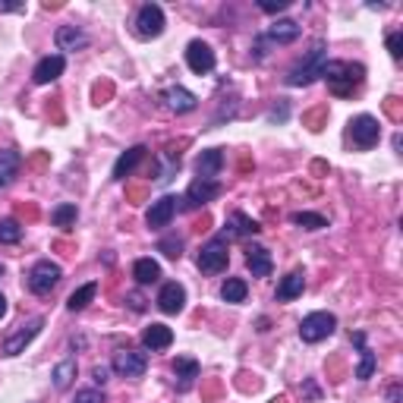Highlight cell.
I'll return each instance as SVG.
<instances>
[{
	"label": "cell",
	"mask_w": 403,
	"mask_h": 403,
	"mask_svg": "<svg viewBox=\"0 0 403 403\" xmlns=\"http://www.w3.org/2000/svg\"><path fill=\"white\" fill-rule=\"evenodd\" d=\"M302 287H306V280H302V274H299V271H290L284 280H280V287H278V299H280V302H290V299H297L299 293H302Z\"/></svg>",
	"instance_id": "obj_24"
},
{
	"label": "cell",
	"mask_w": 403,
	"mask_h": 403,
	"mask_svg": "<svg viewBox=\"0 0 403 403\" xmlns=\"http://www.w3.org/2000/svg\"><path fill=\"white\" fill-rule=\"evenodd\" d=\"M130 302H132V309H136V312H142V297H130Z\"/></svg>",
	"instance_id": "obj_40"
},
{
	"label": "cell",
	"mask_w": 403,
	"mask_h": 403,
	"mask_svg": "<svg viewBox=\"0 0 403 403\" xmlns=\"http://www.w3.org/2000/svg\"><path fill=\"white\" fill-rule=\"evenodd\" d=\"M73 403H104L98 388H85V391H76V400Z\"/></svg>",
	"instance_id": "obj_35"
},
{
	"label": "cell",
	"mask_w": 403,
	"mask_h": 403,
	"mask_svg": "<svg viewBox=\"0 0 403 403\" xmlns=\"http://www.w3.org/2000/svg\"><path fill=\"white\" fill-rule=\"evenodd\" d=\"M136 32L139 38H158L164 32V10L158 4H145L136 16Z\"/></svg>",
	"instance_id": "obj_8"
},
{
	"label": "cell",
	"mask_w": 403,
	"mask_h": 403,
	"mask_svg": "<svg viewBox=\"0 0 403 403\" xmlns=\"http://www.w3.org/2000/svg\"><path fill=\"white\" fill-rule=\"evenodd\" d=\"M92 375H95V381H98V385H104V381H107V375H111V368H107V366H95V372H92Z\"/></svg>",
	"instance_id": "obj_38"
},
{
	"label": "cell",
	"mask_w": 403,
	"mask_h": 403,
	"mask_svg": "<svg viewBox=\"0 0 403 403\" xmlns=\"http://www.w3.org/2000/svg\"><path fill=\"white\" fill-rule=\"evenodd\" d=\"M249 233H259V224L243 211H233L227 218V227H224V240H233V237H249Z\"/></svg>",
	"instance_id": "obj_16"
},
{
	"label": "cell",
	"mask_w": 403,
	"mask_h": 403,
	"mask_svg": "<svg viewBox=\"0 0 403 403\" xmlns=\"http://www.w3.org/2000/svg\"><path fill=\"white\" fill-rule=\"evenodd\" d=\"M293 224L306 227V230H321V227H328V218L325 214H315V211H297L293 214Z\"/></svg>",
	"instance_id": "obj_31"
},
{
	"label": "cell",
	"mask_w": 403,
	"mask_h": 403,
	"mask_svg": "<svg viewBox=\"0 0 403 403\" xmlns=\"http://www.w3.org/2000/svg\"><path fill=\"white\" fill-rule=\"evenodd\" d=\"M321 76L328 79V85H331L334 95H350L356 85L362 82L366 70H362L359 63H347V60H328L325 70H321Z\"/></svg>",
	"instance_id": "obj_1"
},
{
	"label": "cell",
	"mask_w": 403,
	"mask_h": 403,
	"mask_svg": "<svg viewBox=\"0 0 403 403\" xmlns=\"http://www.w3.org/2000/svg\"><path fill=\"white\" fill-rule=\"evenodd\" d=\"M224 167V151L221 149H208L202 151V158L196 161V170H199V180H214Z\"/></svg>",
	"instance_id": "obj_17"
},
{
	"label": "cell",
	"mask_w": 403,
	"mask_h": 403,
	"mask_svg": "<svg viewBox=\"0 0 403 403\" xmlns=\"http://www.w3.org/2000/svg\"><path fill=\"white\" fill-rule=\"evenodd\" d=\"M16 170H19V154L13 149H4L0 151V190L10 186V180L16 177Z\"/></svg>",
	"instance_id": "obj_26"
},
{
	"label": "cell",
	"mask_w": 403,
	"mask_h": 403,
	"mask_svg": "<svg viewBox=\"0 0 403 403\" xmlns=\"http://www.w3.org/2000/svg\"><path fill=\"white\" fill-rule=\"evenodd\" d=\"M246 268L252 271V278H268V274L274 271V261H271V255H268V249H261V246H249Z\"/></svg>",
	"instance_id": "obj_19"
},
{
	"label": "cell",
	"mask_w": 403,
	"mask_h": 403,
	"mask_svg": "<svg viewBox=\"0 0 403 403\" xmlns=\"http://www.w3.org/2000/svg\"><path fill=\"white\" fill-rule=\"evenodd\" d=\"M173 375L180 378V391H190L192 381L199 378V362L190 359V356H177L173 359Z\"/></svg>",
	"instance_id": "obj_22"
},
{
	"label": "cell",
	"mask_w": 403,
	"mask_h": 403,
	"mask_svg": "<svg viewBox=\"0 0 403 403\" xmlns=\"http://www.w3.org/2000/svg\"><path fill=\"white\" fill-rule=\"evenodd\" d=\"M60 278H63L60 265H54L51 259H44V261H38V265H32V271H29V290L38 293V297H44V293H51L54 287L60 284Z\"/></svg>",
	"instance_id": "obj_4"
},
{
	"label": "cell",
	"mask_w": 403,
	"mask_h": 403,
	"mask_svg": "<svg viewBox=\"0 0 403 403\" xmlns=\"http://www.w3.org/2000/svg\"><path fill=\"white\" fill-rule=\"evenodd\" d=\"M142 158H145V145H132L126 154H120L117 164H113V180H126L132 170H136V164Z\"/></svg>",
	"instance_id": "obj_21"
},
{
	"label": "cell",
	"mask_w": 403,
	"mask_h": 403,
	"mask_svg": "<svg viewBox=\"0 0 403 403\" xmlns=\"http://www.w3.org/2000/svg\"><path fill=\"white\" fill-rule=\"evenodd\" d=\"M0 274H4V265H0Z\"/></svg>",
	"instance_id": "obj_43"
},
{
	"label": "cell",
	"mask_w": 403,
	"mask_h": 403,
	"mask_svg": "<svg viewBox=\"0 0 403 403\" xmlns=\"http://www.w3.org/2000/svg\"><path fill=\"white\" fill-rule=\"evenodd\" d=\"M54 42H57L60 51H82V48H89V35H85L82 29H76V25H60L57 35H54Z\"/></svg>",
	"instance_id": "obj_15"
},
{
	"label": "cell",
	"mask_w": 403,
	"mask_h": 403,
	"mask_svg": "<svg viewBox=\"0 0 403 403\" xmlns=\"http://www.w3.org/2000/svg\"><path fill=\"white\" fill-rule=\"evenodd\" d=\"M375 372V353L372 350H362V359H359V368H356V378L359 381H368Z\"/></svg>",
	"instance_id": "obj_34"
},
{
	"label": "cell",
	"mask_w": 403,
	"mask_h": 403,
	"mask_svg": "<svg viewBox=\"0 0 403 403\" xmlns=\"http://www.w3.org/2000/svg\"><path fill=\"white\" fill-rule=\"evenodd\" d=\"M221 196V183L218 180H196V183L186 190V196L180 199L183 205L180 208H199V205H205V202H214Z\"/></svg>",
	"instance_id": "obj_11"
},
{
	"label": "cell",
	"mask_w": 403,
	"mask_h": 403,
	"mask_svg": "<svg viewBox=\"0 0 403 403\" xmlns=\"http://www.w3.org/2000/svg\"><path fill=\"white\" fill-rule=\"evenodd\" d=\"M142 344L145 350H167L173 344V331L167 325H151L142 331Z\"/></svg>",
	"instance_id": "obj_20"
},
{
	"label": "cell",
	"mask_w": 403,
	"mask_h": 403,
	"mask_svg": "<svg viewBox=\"0 0 403 403\" xmlns=\"http://www.w3.org/2000/svg\"><path fill=\"white\" fill-rule=\"evenodd\" d=\"M227 240L224 237H214L211 243H205L202 246V252H199V271H205V274H221L227 268Z\"/></svg>",
	"instance_id": "obj_5"
},
{
	"label": "cell",
	"mask_w": 403,
	"mask_h": 403,
	"mask_svg": "<svg viewBox=\"0 0 403 403\" xmlns=\"http://www.w3.org/2000/svg\"><path fill=\"white\" fill-rule=\"evenodd\" d=\"M111 368L117 375H123V378H142L145 368H149V359H145V353H139V350H120L113 356Z\"/></svg>",
	"instance_id": "obj_7"
},
{
	"label": "cell",
	"mask_w": 403,
	"mask_h": 403,
	"mask_svg": "<svg viewBox=\"0 0 403 403\" xmlns=\"http://www.w3.org/2000/svg\"><path fill=\"white\" fill-rule=\"evenodd\" d=\"M132 278H136L139 284H154V280L161 278V265L154 259H139L136 265H132Z\"/></svg>",
	"instance_id": "obj_25"
},
{
	"label": "cell",
	"mask_w": 403,
	"mask_h": 403,
	"mask_svg": "<svg viewBox=\"0 0 403 403\" xmlns=\"http://www.w3.org/2000/svg\"><path fill=\"white\" fill-rule=\"evenodd\" d=\"M259 6L265 13H280V10H287V6H290V0H261Z\"/></svg>",
	"instance_id": "obj_37"
},
{
	"label": "cell",
	"mask_w": 403,
	"mask_h": 403,
	"mask_svg": "<svg viewBox=\"0 0 403 403\" xmlns=\"http://www.w3.org/2000/svg\"><path fill=\"white\" fill-rule=\"evenodd\" d=\"M42 328H44V318H42V315H35V318H29L25 325H19L16 331H13L10 337H6L4 353H6V356H19V353L25 350V347L32 344V340L38 337V331H42Z\"/></svg>",
	"instance_id": "obj_6"
},
{
	"label": "cell",
	"mask_w": 403,
	"mask_h": 403,
	"mask_svg": "<svg viewBox=\"0 0 403 403\" xmlns=\"http://www.w3.org/2000/svg\"><path fill=\"white\" fill-rule=\"evenodd\" d=\"M334 328H337V318H334L331 312H312V315L302 318L299 337L306 340V344H318V340H325L328 334H334Z\"/></svg>",
	"instance_id": "obj_3"
},
{
	"label": "cell",
	"mask_w": 403,
	"mask_h": 403,
	"mask_svg": "<svg viewBox=\"0 0 403 403\" xmlns=\"http://www.w3.org/2000/svg\"><path fill=\"white\" fill-rule=\"evenodd\" d=\"M158 252H164L167 259H180V255H183V240L180 237H164L158 243Z\"/></svg>",
	"instance_id": "obj_33"
},
{
	"label": "cell",
	"mask_w": 403,
	"mask_h": 403,
	"mask_svg": "<svg viewBox=\"0 0 403 403\" xmlns=\"http://www.w3.org/2000/svg\"><path fill=\"white\" fill-rule=\"evenodd\" d=\"M391 403H400V388H391Z\"/></svg>",
	"instance_id": "obj_41"
},
{
	"label": "cell",
	"mask_w": 403,
	"mask_h": 403,
	"mask_svg": "<svg viewBox=\"0 0 403 403\" xmlns=\"http://www.w3.org/2000/svg\"><path fill=\"white\" fill-rule=\"evenodd\" d=\"M350 136H353V145H359V149H372L375 142H378L381 136V126L375 117H368V113H362V117H356L350 123Z\"/></svg>",
	"instance_id": "obj_10"
},
{
	"label": "cell",
	"mask_w": 403,
	"mask_h": 403,
	"mask_svg": "<svg viewBox=\"0 0 403 403\" xmlns=\"http://www.w3.org/2000/svg\"><path fill=\"white\" fill-rule=\"evenodd\" d=\"M19 237H23V227L16 218L0 221V243H19Z\"/></svg>",
	"instance_id": "obj_32"
},
{
	"label": "cell",
	"mask_w": 403,
	"mask_h": 403,
	"mask_svg": "<svg viewBox=\"0 0 403 403\" xmlns=\"http://www.w3.org/2000/svg\"><path fill=\"white\" fill-rule=\"evenodd\" d=\"M183 306H186V290L177 284V280H170V284L161 287V293H158V309L161 312L177 315V312H183Z\"/></svg>",
	"instance_id": "obj_13"
},
{
	"label": "cell",
	"mask_w": 403,
	"mask_h": 403,
	"mask_svg": "<svg viewBox=\"0 0 403 403\" xmlns=\"http://www.w3.org/2000/svg\"><path fill=\"white\" fill-rule=\"evenodd\" d=\"M186 63H190L192 73H199V76H205V73L214 70V51L208 48L205 42H192L190 48H186Z\"/></svg>",
	"instance_id": "obj_12"
},
{
	"label": "cell",
	"mask_w": 403,
	"mask_h": 403,
	"mask_svg": "<svg viewBox=\"0 0 403 403\" xmlns=\"http://www.w3.org/2000/svg\"><path fill=\"white\" fill-rule=\"evenodd\" d=\"M23 10V4H0V13H16Z\"/></svg>",
	"instance_id": "obj_39"
},
{
	"label": "cell",
	"mask_w": 403,
	"mask_h": 403,
	"mask_svg": "<svg viewBox=\"0 0 403 403\" xmlns=\"http://www.w3.org/2000/svg\"><path fill=\"white\" fill-rule=\"evenodd\" d=\"M51 221H54V227H63V230H70V227L76 224V205H70V202L57 205L51 211Z\"/></svg>",
	"instance_id": "obj_29"
},
{
	"label": "cell",
	"mask_w": 403,
	"mask_h": 403,
	"mask_svg": "<svg viewBox=\"0 0 403 403\" xmlns=\"http://www.w3.org/2000/svg\"><path fill=\"white\" fill-rule=\"evenodd\" d=\"M63 70H66V60H63V54H51V57H44L42 63L35 66V73H32V79H35L38 85H48L54 82L57 76H63Z\"/></svg>",
	"instance_id": "obj_14"
},
{
	"label": "cell",
	"mask_w": 403,
	"mask_h": 403,
	"mask_svg": "<svg viewBox=\"0 0 403 403\" xmlns=\"http://www.w3.org/2000/svg\"><path fill=\"white\" fill-rule=\"evenodd\" d=\"M164 101H167V107H170V111H177V113H190V111H196L199 107V98L192 95L190 89H167L164 92Z\"/></svg>",
	"instance_id": "obj_18"
},
{
	"label": "cell",
	"mask_w": 403,
	"mask_h": 403,
	"mask_svg": "<svg viewBox=\"0 0 403 403\" xmlns=\"http://www.w3.org/2000/svg\"><path fill=\"white\" fill-rule=\"evenodd\" d=\"M325 63H328V48L318 42L312 51L306 54V57L299 60L297 66H293L290 73H287V85H293V89H299V85L315 82V79L321 76V70H325Z\"/></svg>",
	"instance_id": "obj_2"
},
{
	"label": "cell",
	"mask_w": 403,
	"mask_h": 403,
	"mask_svg": "<svg viewBox=\"0 0 403 403\" xmlns=\"http://www.w3.org/2000/svg\"><path fill=\"white\" fill-rule=\"evenodd\" d=\"M4 315H6V297L0 293V318H4Z\"/></svg>",
	"instance_id": "obj_42"
},
{
	"label": "cell",
	"mask_w": 403,
	"mask_h": 403,
	"mask_svg": "<svg viewBox=\"0 0 403 403\" xmlns=\"http://www.w3.org/2000/svg\"><path fill=\"white\" fill-rule=\"evenodd\" d=\"M246 293H249V287H246V280H240V278H230L224 287H221V299L224 302H243Z\"/></svg>",
	"instance_id": "obj_28"
},
{
	"label": "cell",
	"mask_w": 403,
	"mask_h": 403,
	"mask_svg": "<svg viewBox=\"0 0 403 403\" xmlns=\"http://www.w3.org/2000/svg\"><path fill=\"white\" fill-rule=\"evenodd\" d=\"M177 211H180V199L177 196H161L158 202H151L149 214H145V224H149L151 230H161V227L170 224Z\"/></svg>",
	"instance_id": "obj_9"
},
{
	"label": "cell",
	"mask_w": 403,
	"mask_h": 403,
	"mask_svg": "<svg viewBox=\"0 0 403 403\" xmlns=\"http://www.w3.org/2000/svg\"><path fill=\"white\" fill-rule=\"evenodd\" d=\"M299 23H293V19H278V23L268 29V38L271 42H278V44H290V42H297L299 38Z\"/></svg>",
	"instance_id": "obj_23"
},
{
	"label": "cell",
	"mask_w": 403,
	"mask_h": 403,
	"mask_svg": "<svg viewBox=\"0 0 403 403\" xmlns=\"http://www.w3.org/2000/svg\"><path fill=\"white\" fill-rule=\"evenodd\" d=\"M98 293V284H82L79 290H73V297L66 299V306H70V312H82L85 306H89L92 299H95Z\"/></svg>",
	"instance_id": "obj_27"
},
{
	"label": "cell",
	"mask_w": 403,
	"mask_h": 403,
	"mask_svg": "<svg viewBox=\"0 0 403 403\" xmlns=\"http://www.w3.org/2000/svg\"><path fill=\"white\" fill-rule=\"evenodd\" d=\"M73 378H76V359H63L57 368H54V385L63 391V388L73 385Z\"/></svg>",
	"instance_id": "obj_30"
},
{
	"label": "cell",
	"mask_w": 403,
	"mask_h": 403,
	"mask_svg": "<svg viewBox=\"0 0 403 403\" xmlns=\"http://www.w3.org/2000/svg\"><path fill=\"white\" fill-rule=\"evenodd\" d=\"M388 51H391V57H394V60H400V57H403V35H400V32H394V35L388 38Z\"/></svg>",
	"instance_id": "obj_36"
}]
</instances>
